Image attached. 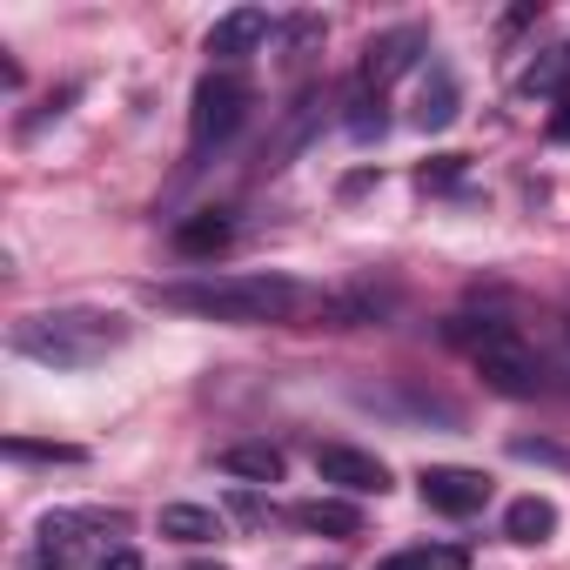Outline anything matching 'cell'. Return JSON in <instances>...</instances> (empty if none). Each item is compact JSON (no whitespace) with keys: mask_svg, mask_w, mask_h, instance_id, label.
Listing matches in <instances>:
<instances>
[{"mask_svg":"<svg viewBox=\"0 0 570 570\" xmlns=\"http://www.w3.org/2000/svg\"><path fill=\"white\" fill-rule=\"evenodd\" d=\"M161 309H188L208 323H303L323 316V296L289 275H208V282H168L155 289Z\"/></svg>","mask_w":570,"mask_h":570,"instance_id":"cell-1","label":"cell"},{"mask_svg":"<svg viewBox=\"0 0 570 570\" xmlns=\"http://www.w3.org/2000/svg\"><path fill=\"white\" fill-rule=\"evenodd\" d=\"M128 316L115 309H41V316H21L14 323V350L48 363V370H95L101 356H115L128 343Z\"/></svg>","mask_w":570,"mask_h":570,"instance_id":"cell-2","label":"cell"},{"mask_svg":"<svg viewBox=\"0 0 570 570\" xmlns=\"http://www.w3.org/2000/svg\"><path fill=\"white\" fill-rule=\"evenodd\" d=\"M450 343L476 363V376L490 383V390H503V396H537L543 390V356L510 330V323H497V316H456L450 323Z\"/></svg>","mask_w":570,"mask_h":570,"instance_id":"cell-3","label":"cell"},{"mask_svg":"<svg viewBox=\"0 0 570 570\" xmlns=\"http://www.w3.org/2000/svg\"><path fill=\"white\" fill-rule=\"evenodd\" d=\"M121 530H128L121 510H48L41 530H35V563L41 570H75V563H88L95 543H108Z\"/></svg>","mask_w":570,"mask_h":570,"instance_id":"cell-4","label":"cell"},{"mask_svg":"<svg viewBox=\"0 0 570 570\" xmlns=\"http://www.w3.org/2000/svg\"><path fill=\"white\" fill-rule=\"evenodd\" d=\"M242 115H248V81L235 68H208L195 81V95H188V155L222 148L242 128Z\"/></svg>","mask_w":570,"mask_h":570,"instance_id":"cell-5","label":"cell"},{"mask_svg":"<svg viewBox=\"0 0 570 570\" xmlns=\"http://www.w3.org/2000/svg\"><path fill=\"white\" fill-rule=\"evenodd\" d=\"M416 490H423L430 510H443V517H470V510H483L490 476H483V470H456V463H430V470L416 476Z\"/></svg>","mask_w":570,"mask_h":570,"instance_id":"cell-6","label":"cell"},{"mask_svg":"<svg viewBox=\"0 0 570 570\" xmlns=\"http://www.w3.org/2000/svg\"><path fill=\"white\" fill-rule=\"evenodd\" d=\"M416 55H430V35L423 28H390V35H376L370 41V55H363V88H390L396 75H410L416 68Z\"/></svg>","mask_w":570,"mask_h":570,"instance_id":"cell-7","label":"cell"},{"mask_svg":"<svg viewBox=\"0 0 570 570\" xmlns=\"http://www.w3.org/2000/svg\"><path fill=\"white\" fill-rule=\"evenodd\" d=\"M316 470H323V483H343L350 497H383V490H390L383 456L350 450V443H323V450H316Z\"/></svg>","mask_w":570,"mask_h":570,"instance_id":"cell-8","label":"cell"},{"mask_svg":"<svg viewBox=\"0 0 570 570\" xmlns=\"http://www.w3.org/2000/svg\"><path fill=\"white\" fill-rule=\"evenodd\" d=\"M262 41H268V14H262V8H235V14H222V21L208 28V55H215V61H248Z\"/></svg>","mask_w":570,"mask_h":570,"instance_id":"cell-9","label":"cell"},{"mask_svg":"<svg viewBox=\"0 0 570 570\" xmlns=\"http://www.w3.org/2000/svg\"><path fill=\"white\" fill-rule=\"evenodd\" d=\"M228 242H235V222H228L222 208H202V215H188V222L175 228V248L195 255V262H202V255H222Z\"/></svg>","mask_w":570,"mask_h":570,"instance_id":"cell-10","label":"cell"},{"mask_svg":"<svg viewBox=\"0 0 570 570\" xmlns=\"http://www.w3.org/2000/svg\"><path fill=\"white\" fill-rule=\"evenodd\" d=\"M550 530H557V503L550 497H517L503 510V537L510 543H550Z\"/></svg>","mask_w":570,"mask_h":570,"instance_id":"cell-11","label":"cell"},{"mask_svg":"<svg viewBox=\"0 0 570 570\" xmlns=\"http://www.w3.org/2000/svg\"><path fill=\"white\" fill-rule=\"evenodd\" d=\"M222 470L242 476V483H282V450H268V443H228Z\"/></svg>","mask_w":570,"mask_h":570,"instance_id":"cell-12","label":"cell"},{"mask_svg":"<svg viewBox=\"0 0 570 570\" xmlns=\"http://www.w3.org/2000/svg\"><path fill=\"white\" fill-rule=\"evenodd\" d=\"M296 523L303 530H323V537H356L363 530V510L356 503H336V497H309V503H296Z\"/></svg>","mask_w":570,"mask_h":570,"instance_id":"cell-13","label":"cell"},{"mask_svg":"<svg viewBox=\"0 0 570 570\" xmlns=\"http://www.w3.org/2000/svg\"><path fill=\"white\" fill-rule=\"evenodd\" d=\"M161 537H175V543H215L222 537V517L202 510V503H168L161 510Z\"/></svg>","mask_w":570,"mask_h":570,"instance_id":"cell-14","label":"cell"},{"mask_svg":"<svg viewBox=\"0 0 570 570\" xmlns=\"http://www.w3.org/2000/svg\"><path fill=\"white\" fill-rule=\"evenodd\" d=\"M450 121H456V81H450V68H436L416 95V128H450Z\"/></svg>","mask_w":570,"mask_h":570,"instance_id":"cell-15","label":"cell"},{"mask_svg":"<svg viewBox=\"0 0 570 570\" xmlns=\"http://www.w3.org/2000/svg\"><path fill=\"white\" fill-rule=\"evenodd\" d=\"M376 570H463V557H456V550H443V557H436V550H396V557H383Z\"/></svg>","mask_w":570,"mask_h":570,"instance_id":"cell-16","label":"cell"},{"mask_svg":"<svg viewBox=\"0 0 570 570\" xmlns=\"http://www.w3.org/2000/svg\"><path fill=\"white\" fill-rule=\"evenodd\" d=\"M8 456H21V463H81V450H68V443H28V436H8Z\"/></svg>","mask_w":570,"mask_h":570,"instance_id":"cell-17","label":"cell"},{"mask_svg":"<svg viewBox=\"0 0 570 570\" xmlns=\"http://www.w3.org/2000/svg\"><path fill=\"white\" fill-rule=\"evenodd\" d=\"M95 570H141V557H135V550H128V543H115V550H108V557H101V563H95Z\"/></svg>","mask_w":570,"mask_h":570,"instance_id":"cell-18","label":"cell"},{"mask_svg":"<svg viewBox=\"0 0 570 570\" xmlns=\"http://www.w3.org/2000/svg\"><path fill=\"white\" fill-rule=\"evenodd\" d=\"M456 175H463L456 155H436V168H423V181H456Z\"/></svg>","mask_w":570,"mask_h":570,"instance_id":"cell-19","label":"cell"},{"mask_svg":"<svg viewBox=\"0 0 570 570\" xmlns=\"http://www.w3.org/2000/svg\"><path fill=\"white\" fill-rule=\"evenodd\" d=\"M550 135H557V141H570V101H563V108L550 115Z\"/></svg>","mask_w":570,"mask_h":570,"instance_id":"cell-20","label":"cell"}]
</instances>
